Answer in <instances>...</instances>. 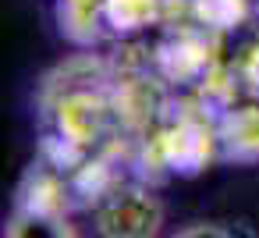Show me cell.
I'll return each instance as SVG.
<instances>
[]
</instances>
